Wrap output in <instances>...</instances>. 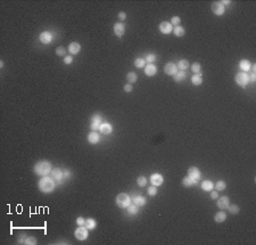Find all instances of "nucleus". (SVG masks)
<instances>
[{
	"mask_svg": "<svg viewBox=\"0 0 256 245\" xmlns=\"http://www.w3.org/2000/svg\"><path fill=\"white\" fill-rule=\"evenodd\" d=\"M38 187H39L40 191H42L44 194H49V193H53L55 191V188H56V181H55L51 177L44 176L39 180Z\"/></svg>",
	"mask_w": 256,
	"mask_h": 245,
	"instance_id": "nucleus-1",
	"label": "nucleus"
},
{
	"mask_svg": "<svg viewBox=\"0 0 256 245\" xmlns=\"http://www.w3.org/2000/svg\"><path fill=\"white\" fill-rule=\"evenodd\" d=\"M51 170H53L51 164H50V162H48V161H39L38 163H35L34 168H33V171H34L35 175L41 176V177L50 175Z\"/></svg>",
	"mask_w": 256,
	"mask_h": 245,
	"instance_id": "nucleus-2",
	"label": "nucleus"
},
{
	"mask_svg": "<svg viewBox=\"0 0 256 245\" xmlns=\"http://www.w3.org/2000/svg\"><path fill=\"white\" fill-rule=\"evenodd\" d=\"M116 204L117 206H120L121 209H126L130 204H131V197L125 194V193H120L117 196H116Z\"/></svg>",
	"mask_w": 256,
	"mask_h": 245,
	"instance_id": "nucleus-3",
	"label": "nucleus"
},
{
	"mask_svg": "<svg viewBox=\"0 0 256 245\" xmlns=\"http://www.w3.org/2000/svg\"><path fill=\"white\" fill-rule=\"evenodd\" d=\"M235 82H236L239 87H246L249 83V75L245 72H239L235 75Z\"/></svg>",
	"mask_w": 256,
	"mask_h": 245,
	"instance_id": "nucleus-4",
	"label": "nucleus"
},
{
	"mask_svg": "<svg viewBox=\"0 0 256 245\" xmlns=\"http://www.w3.org/2000/svg\"><path fill=\"white\" fill-rule=\"evenodd\" d=\"M89 229L88 228H85L84 226H79L75 231H74V235H75V238L79 240H85L88 238L89 236Z\"/></svg>",
	"mask_w": 256,
	"mask_h": 245,
	"instance_id": "nucleus-5",
	"label": "nucleus"
},
{
	"mask_svg": "<svg viewBox=\"0 0 256 245\" xmlns=\"http://www.w3.org/2000/svg\"><path fill=\"white\" fill-rule=\"evenodd\" d=\"M101 121H103V118L100 114H94L92 118H91V121H90V127H91V130L92 131H97L99 130V128L101 126Z\"/></svg>",
	"mask_w": 256,
	"mask_h": 245,
	"instance_id": "nucleus-6",
	"label": "nucleus"
},
{
	"mask_svg": "<svg viewBox=\"0 0 256 245\" xmlns=\"http://www.w3.org/2000/svg\"><path fill=\"white\" fill-rule=\"evenodd\" d=\"M50 176L54 179L56 182H58L59 185L63 184V180H64V172L62 171L59 168H56V169H53L51 172H50Z\"/></svg>",
	"mask_w": 256,
	"mask_h": 245,
	"instance_id": "nucleus-7",
	"label": "nucleus"
},
{
	"mask_svg": "<svg viewBox=\"0 0 256 245\" xmlns=\"http://www.w3.org/2000/svg\"><path fill=\"white\" fill-rule=\"evenodd\" d=\"M212 11L217 16H222L224 14V6L221 4V1H214L212 4Z\"/></svg>",
	"mask_w": 256,
	"mask_h": 245,
	"instance_id": "nucleus-8",
	"label": "nucleus"
},
{
	"mask_svg": "<svg viewBox=\"0 0 256 245\" xmlns=\"http://www.w3.org/2000/svg\"><path fill=\"white\" fill-rule=\"evenodd\" d=\"M178 71H179V69H178L177 64L172 63V62H170L164 66V72L168 75H175Z\"/></svg>",
	"mask_w": 256,
	"mask_h": 245,
	"instance_id": "nucleus-9",
	"label": "nucleus"
},
{
	"mask_svg": "<svg viewBox=\"0 0 256 245\" xmlns=\"http://www.w3.org/2000/svg\"><path fill=\"white\" fill-rule=\"evenodd\" d=\"M39 40L41 44H51V41H53V34L50 33L49 31H43V32H41V34H40V37H39Z\"/></svg>",
	"mask_w": 256,
	"mask_h": 245,
	"instance_id": "nucleus-10",
	"label": "nucleus"
},
{
	"mask_svg": "<svg viewBox=\"0 0 256 245\" xmlns=\"http://www.w3.org/2000/svg\"><path fill=\"white\" fill-rule=\"evenodd\" d=\"M188 177H190L192 179L199 181V180H200V177H202V172L199 171L198 168L191 167V168H189V170H188Z\"/></svg>",
	"mask_w": 256,
	"mask_h": 245,
	"instance_id": "nucleus-11",
	"label": "nucleus"
},
{
	"mask_svg": "<svg viewBox=\"0 0 256 245\" xmlns=\"http://www.w3.org/2000/svg\"><path fill=\"white\" fill-rule=\"evenodd\" d=\"M150 182L153 184V186H161L163 182H164V178L161 173H153L150 176Z\"/></svg>",
	"mask_w": 256,
	"mask_h": 245,
	"instance_id": "nucleus-12",
	"label": "nucleus"
},
{
	"mask_svg": "<svg viewBox=\"0 0 256 245\" xmlns=\"http://www.w3.org/2000/svg\"><path fill=\"white\" fill-rule=\"evenodd\" d=\"M114 33L116 37L118 38H121V37H123L124 33H125V25L123 23H115L114 24Z\"/></svg>",
	"mask_w": 256,
	"mask_h": 245,
	"instance_id": "nucleus-13",
	"label": "nucleus"
},
{
	"mask_svg": "<svg viewBox=\"0 0 256 245\" xmlns=\"http://www.w3.org/2000/svg\"><path fill=\"white\" fill-rule=\"evenodd\" d=\"M159 31L163 34H170L171 32H173V26L170 22H162L159 24Z\"/></svg>",
	"mask_w": 256,
	"mask_h": 245,
	"instance_id": "nucleus-14",
	"label": "nucleus"
},
{
	"mask_svg": "<svg viewBox=\"0 0 256 245\" xmlns=\"http://www.w3.org/2000/svg\"><path fill=\"white\" fill-rule=\"evenodd\" d=\"M216 205H217V207L221 209V210L228 209V206L230 205V200H229V197H228V196H222V197H220V198L217 200Z\"/></svg>",
	"mask_w": 256,
	"mask_h": 245,
	"instance_id": "nucleus-15",
	"label": "nucleus"
},
{
	"mask_svg": "<svg viewBox=\"0 0 256 245\" xmlns=\"http://www.w3.org/2000/svg\"><path fill=\"white\" fill-rule=\"evenodd\" d=\"M143 72L147 77H154L157 73V67L154 64H147V66H145V69H143Z\"/></svg>",
	"mask_w": 256,
	"mask_h": 245,
	"instance_id": "nucleus-16",
	"label": "nucleus"
},
{
	"mask_svg": "<svg viewBox=\"0 0 256 245\" xmlns=\"http://www.w3.org/2000/svg\"><path fill=\"white\" fill-rule=\"evenodd\" d=\"M99 131L103 135H109V133L113 132V126L108 122H104L101 123V126L99 128Z\"/></svg>",
	"mask_w": 256,
	"mask_h": 245,
	"instance_id": "nucleus-17",
	"label": "nucleus"
},
{
	"mask_svg": "<svg viewBox=\"0 0 256 245\" xmlns=\"http://www.w3.org/2000/svg\"><path fill=\"white\" fill-rule=\"evenodd\" d=\"M69 53L71 55H76L80 53V50H81V44L79 42H76V41H74V42H71L69 46Z\"/></svg>",
	"mask_w": 256,
	"mask_h": 245,
	"instance_id": "nucleus-18",
	"label": "nucleus"
},
{
	"mask_svg": "<svg viewBox=\"0 0 256 245\" xmlns=\"http://www.w3.org/2000/svg\"><path fill=\"white\" fill-rule=\"evenodd\" d=\"M99 133H97L96 131H91V132L88 135V142L90 144H92V145H96V144H98L99 142Z\"/></svg>",
	"mask_w": 256,
	"mask_h": 245,
	"instance_id": "nucleus-19",
	"label": "nucleus"
},
{
	"mask_svg": "<svg viewBox=\"0 0 256 245\" xmlns=\"http://www.w3.org/2000/svg\"><path fill=\"white\" fill-rule=\"evenodd\" d=\"M132 201H133V204L138 205L139 207H140V206H145L146 205V203H147V200H146L143 196H140V195L134 196L132 198Z\"/></svg>",
	"mask_w": 256,
	"mask_h": 245,
	"instance_id": "nucleus-20",
	"label": "nucleus"
},
{
	"mask_svg": "<svg viewBox=\"0 0 256 245\" xmlns=\"http://www.w3.org/2000/svg\"><path fill=\"white\" fill-rule=\"evenodd\" d=\"M251 62L247 60V59H242L240 63H239V67L242 69V72H245V73H247L251 70Z\"/></svg>",
	"mask_w": 256,
	"mask_h": 245,
	"instance_id": "nucleus-21",
	"label": "nucleus"
},
{
	"mask_svg": "<svg viewBox=\"0 0 256 245\" xmlns=\"http://www.w3.org/2000/svg\"><path fill=\"white\" fill-rule=\"evenodd\" d=\"M226 219H227V213L224 211H220V212L215 213V216H214V220L216 221V222H219V224L224 222Z\"/></svg>",
	"mask_w": 256,
	"mask_h": 245,
	"instance_id": "nucleus-22",
	"label": "nucleus"
},
{
	"mask_svg": "<svg viewBox=\"0 0 256 245\" xmlns=\"http://www.w3.org/2000/svg\"><path fill=\"white\" fill-rule=\"evenodd\" d=\"M197 184H198L197 180L192 179L190 177H186V178H183V180H182V185L184 187H192V186H195V185H197Z\"/></svg>",
	"mask_w": 256,
	"mask_h": 245,
	"instance_id": "nucleus-23",
	"label": "nucleus"
},
{
	"mask_svg": "<svg viewBox=\"0 0 256 245\" xmlns=\"http://www.w3.org/2000/svg\"><path fill=\"white\" fill-rule=\"evenodd\" d=\"M202 189L205 191H212L213 188H214V184H213L211 180H204L202 182Z\"/></svg>",
	"mask_w": 256,
	"mask_h": 245,
	"instance_id": "nucleus-24",
	"label": "nucleus"
},
{
	"mask_svg": "<svg viewBox=\"0 0 256 245\" xmlns=\"http://www.w3.org/2000/svg\"><path fill=\"white\" fill-rule=\"evenodd\" d=\"M174 77V81L175 82H181V81H183L184 79L187 78V73H186V71H178L177 74L175 75H173Z\"/></svg>",
	"mask_w": 256,
	"mask_h": 245,
	"instance_id": "nucleus-25",
	"label": "nucleus"
},
{
	"mask_svg": "<svg viewBox=\"0 0 256 245\" xmlns=\"http://www.w3.org/2000/svg\"><path fill=\"white\" fill-rule=\"evenodd\" d=\"M84 227L88 228V229H94L97 227V221L94 220V219H92V218H88V219H85Z\"/></svg>",
	"mask_w": 256,
	"mask_h": 245,
	"instance_id": "nucleus-26",
	"label": "nucleus"
},
{
	"mask_svg": "<svg viewBox=\"0 0 256 245\" xmlns=\"http://www.w3.org/2000/svg\"><path fill=\"white\" fill-rule=\"evenodd\" d=\"M177 66L180 71H186V70L189 67V62H188L187 59H180V60L178 62Z\"/></svg>",
	"mask_w": 256,
	"mask_h": 245,
	"instance_id": "nucleus-27",
	"label": "nucleus"
},
{
	"mask_svg": "<svg viewBox=\"0 0 256 245\" xmlns=\"http://www.w3.org/2000/svg\"><path fill=\"white\" fill-rule=\"evenodd\" d=\"M191 82L192 84H195V86H200L203 83V77H202V73L199 74H195V75H192L191 78Z\"/></svg>",
	"mask_w": 256,
	"mask_h": 245,
	"instance_id": "nucleus-28",
	"label": "nucleus"
},
{
	"mask_svg": "<svg viewBox=\"0 0 256 245\" xmlns=\"http://www.w3.org/2000/svg\"><path fill=\"white\" fill-rule=\"evenodd\" d=\"M126 209H128V213L131 216H136L139 213V206L136 205V204H130Z\"/></svg>",
	"mask_w": 256,
	"mask_h": 245,
	"instance_id": "nucleus-29",
	"label": "nucleus"
},
{
	"mask_svg": "<svg viewBox=\"0 0 256 245\" xmlns=\"http://www.w3.org/2000/svg\"><path fill=\"white\" fill-rule=\"evenodd\" d=\"M134 66L138 67V69H143V67L146 66V60H145V58L138 57V58L134 59Z\"/></svg>",
	"mask_w": 256,
	"mask_h": 245,
	"instance_id": "nucleus-30",
	"label": "nucleus"
},
{
	"mask_svg": "<svg viewBox=\"0 0 256 245\" xmlns=\"http://www.w3.org/2000/svg\"><path fill=\"white\" fill-rule=\"evenodd\" d=\"M126 80L129 81V83H134V82H137V80H138V77H137V74L134 73V72H129L126 74Z\"/></svg>",
	"mask_w": 256,
	"mask_h": 245,
	"instance_id": "nucleus-31",
	"label": "nucleus"
},
{
	"mask_svg": "<svg viewBox=\"0 0 256 245\" xmlns=\"http://www.w3.org/2000/svg\"><path fill=\"white\" fill-rule=\"evenodd\" d=\"M226 187H227V184L223 181V180H220V181H217L215 185H214V188H215V191H222L226 189Z\"/></svg>",
	"mask_w": 256,
	"mask_h": 245,
	"instance_id": "nucleus-32",
	"label": "nucleus"
},
{
	"mask_svg": "<svg viewBox=\"0 0 256 245\" xmlns=\"http://www.w3.org/2000/svg\"><path fill=\"white\" fill-rule=\"evenodd\" d=\"M173 32H174V34L177 35V37H183L184 33H186V32H184V29H183L182 26H180V25H179V26H175L174 30H173Z\"/></svg>",
	"mask_w": 256,
	"mask_h": 245,
	"instance_id": "nucleus-33",
	"label": "nucleus"
},
{
	"mask_svg": "<svg viewBox=\"0 0 256 245\" xmlns=\"http://www.w3.org/2000/svg\"><path fill=\"white\" fill-rule=\"evenodd\" d=\"M228 209H229V212L231 213V214H238L239 213V206L237 205V204H232V205H229L228 206Z\"/></svg>",
	"mask_w": 256,
	"mask_h": 245,
	"instance_id": "nucleus-34",
	"label": "nucleus"
},
{
	"mask_svg": "<svg viewBox=\"0 0 256 245\" xmlns=\"http://www.w3.org/2000/svg\"><path fill=\"white\" fill-rule=\"evenodd\" d=\"M191 70L195 74H199L202 72V66H200V64L196 62V63H194L191 65Z\"/></svg>",
	"mask_w": 256,
	"mask_h": 245,
	"instance_id": "nucleus-35",
	"label": "nucleus"
},
{
	"mask_svg": "<svg viewBox=\"0 0 256 245\" xmlns=\"http://www.w3.org/2000/svg\"><path fill=\"white\" fill-rule=\"evenodd\" d=\"M37 243H38V240H37L35 237H33V236L26 237V238H25V242H24V244H26V245H35Z\"/></svg>",
	"mask_w": 256,
	"mask_h": 245,
	"instance_id": "nucleus-36",
	"label": "nucleus"
},
{
	"mask_svg": "<svg viewBox=\"0 0 256 245\" xmlns=\"http://www.w3.org/2000/svg\"><path fill=\"white\" fill-rule=\"evenodd\" d=\"M137 184H138L139 187H145L147 185V178L143 176H140L138 177V179H137Z\"/></svg>",
	"mask_w": 256,
	"mask_h": 245,
	"instance_id": "nucleus-37",
	"label": "nucleus"
},
{
	"mask_svg": "<svg viewBox=\"0 0 256 245\" xmlns=\"http://www.w3.org/2000/svg\"><path fill=\"white\" fill-rule=\"evenodd\" d=\"M145 60L147 62L148 64H153L155 60H156V55L155 54H147L146 57H145Z\"/></svg>",
	"mask_w": 256,
	"mask_h": 245,
	"instance_id": "nucleus-38",
	"label": "nucleus"
},
{
	"mask_svg": "<svg viewBox=\"0 0 256 245\" xmlns=\"http://www.w3.org/2000/svg\"><path fill=\"white\" fill-rule=\"evenodd\" d=\"M147 193L149 196H156L157 194V187L156 186H152V187H148Z\"/></svg>",
	"mask_w": 256,
	"mask_h": 245,
	"instance_id": "nucleus-39",
	"label": "nucleus"
},
{
	"mask_svg": "<svg viewBox=\"0 0 256 245\" xmlns=\"http://www.w3.org/2000/svg\"><path fill=\"white\" fill-rule=\"evenodd\" d=\"M171 24H172V26L174 25V26H179L180 25V23H181V18L179 17V16H173L172 17V20H171V22H170Z\"/></svg>",
	"mask_w": 256,
	"mask_h": 245,
	"instance_id": "nucleus-40",
	"label": "nucleus"
},
{
	"mask_svg": "<svg viewBox=\"0 0 256 245\" xmlns=\"http://www.w3.org/2000/svg\"><path fill=\"white\" fill-rule=\"evenodd\" d=\"M65 54H66V49L64 47H58V48L56 49V55L57 56L63 57V56H65Z\"/></svg>",
	"mask_w": 256,
	"mask_h": 245,
	"instance_id": "nucleus-41",
	"label": "nucleus"
},
{
	"mask_svg": "<svg viewBox=\"0 0 256 245\" xmlns=\"http://www.w3.org/2000/svg\"><path fill=\"white\" fill-rule=\"evenodd\" d=\"M123 89H124V91H125V93H131V91H132V89H133V87H132V84H131V83H126L123 87Z\"/></svg>",
	"mask_w": 256,
	"mask_h": 245,
	"instance_id": "nucleus-42",
	"label": "nucleus"
},
{
	"mask_svg": "<svg viewBox=\"0 0 256 245\" xmlns=\"http://www.w3.org/2000/svg\"><path fill=\"white\" fill-rule=\"evenodd\" d=\"M64 63L66 64V65H69V64H72V63H73V57H72V56H65Z\"/></svg>",
	"mask_w": 256,
	"mask_h": 245,
	"instance_id": "nucleus-43",
	"label": "nucleus"
},
{
	"mask_svg": "<svg viewBox=\"0 0 256 245\" xmlns=\"http://www.w3.org/2000/svg\"><path fill=\"white\" fill-rule=\"evenodd\" d=\"M84 222H85V219H84L83 217H79V218L76 219V224H78V226H84Z\"/></svg>",
	"mask_w": 256,
	"mask_h": 245,
	"instance_id": "nucleus-44",
	"label": "nucleus"
},
{
	"mask_svg": "<svg viewBox=\"0 0 256 245\" xmlns=\"http://www.w3.org/2000/svg\"><path fill=\"white\" fill-rule=\"evenodd\" d=\"M118 18L120 21H124L126 18V14L124 13V11H120V14H118Z\"/></svg>",
	"mask_w": 256,
	"mask_h": 245,
	"instance_id": "nucleus-45",
	"label": "nucleus"
},
{
	"mask_svg": "<svg viewBox=\"0 0 256 245\" xmlns=\"http://www.w3.org/2000/svg\"><path fill=\"white\" fill-rule=\"evenodd\" d=\"M211 197H212L213 200H217V197H219V193L216 191H214L211 193Z\"/></svg>",
	"mask_w": 256,
	"mask_h": 245,
	"instance_id": "nucleus-46",
	"label": "nucleus"
},
{
	"mask_svg": "<svg viewBox=\"0 0 256 245\" xmlns=\"http://www.w3.org/2000/svg\"><path fill=\"white\" fill-rule=\"evenodd\" d=\"M256 81V74L255 73H251L249 75V82H255Z\"/></svg>",
	"mask_w": 256,
	"mask_h": 245,
	"instance_id": "nucleus-47",
	"label": "nucleus"
},
{
	"mask_svg": "<svg viewBox=\"0 0 256 245\" xmlns=\"http://www.w3.org/2000/svg\"><path fill=\"white\" fill-rule=\"evenodd\" d=\"M25 238H26V236H25L24 234H23V235H21V237L18 238V243H21V244H24Z\"/></svg>",
	"mask_w": 256,
	"mask_h": 245,
	"instance_id": "nucleus-48",
	"label": "nucleus"
},
{
	"mask_svg": "<svg viewBox=\"0 0 256 245\" xmlns=\"http://www.w3.org/2000/svg\"><path fill=\"white\" fill-rule=\"evenodd\" d=\"M71 177V171L69 170H65L64 171V179H67Z\"/></svg>",
	"mask_w": 256,
	"mask_h": 245,
	"instance_id": "nucleus-49",
	"label": "nucleus"
},
{
	"mask_svg": "<svg viewBox=\"0 0 256 245\" xmlns=\"http://www.w3.org/2000/svg\"><path fill=\"white\" fill-rule=\"evenodd\" d=\"M221 4L223 6H224V5H230V4H231V1H229V0H222Z\"/></svg>",
	"mask_w": 256,
	"mask_h": 245,
	"instance_id": "nucleus-50",
	"label": "nucleus"
},
{
	"mask_svg": "<svg viewBox=\"0 0 256 245\" xmlns=\"http://www.w3.org/2000/svg\"><path fill=\"white\" fill-rule=\"evenodd\" d=\"M251 71H253V73H255V71H256V65H255V64H254L253 66H251Z\"/></svg>",
	"mask_w": 256,
	"mask_h": 245,
	"instance_id": "nucleus-51",
	"label": "nucleus"
},
{
	"mask_svg": "<svg viewBox=\"0 0 256 245\" xmlns=\"http://www.w3.org/2000/svg\"><path fill=\"white\" fill-rule=\"evenodd\" d=\"M0 67H1V69H2V67H4V62H2V60H1V62H0Z\"/></svg>",
	"mask_w": 256,
	"mask_h": 245,
	"instance_id": "nucleus-52",
	"label": "nucleus"
}]
</instances>
